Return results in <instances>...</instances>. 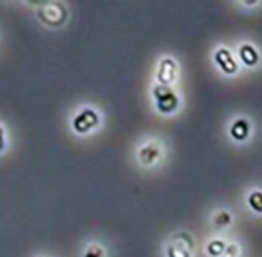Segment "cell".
Wrapping results in <instances>:
<instances>
[{
  "label": "cell",
  "mask_w": 262,
  "mask_h": 257,
  "mask_svg": "<svg viewBox=\"0 0 262 257\" xmlns=\"http://www.w3.org/2000/svg\"><path fill=\"white\" fill-rule=\"evenodd\" d=\"M104 123V115L97 105L84 102L72 109L68 116V127L75 136H91L98 132Z\"/></svg>",
  "instance_id": "cell-1"
},
{
  "label": "cell",
  "mask_w": 262,
  "mask_h": 257,
  "mask_svg": "<svg viewBox=\"0 0 262 257\" xmlns=\"http://www.w3.org/2000/svg\"><path fill=\"white\" fill-rule=\"evenodd\" d=\"M227 243H228V240H225V238H220V236L212 238V240H209L207 243H205V254L209 257H220L223 254Z\"/></svg>",
  "instance_id": "cell-13"
},
{
  "label": "cell",
  "mask_w": 262,
  "mask_h": 257,
  "mask_svg": "<svg viewBox=\"0 0 262 257\" xmlns=\"http://www.w3.org/2000/svg\"><path fill=\"white\" fill-rule=\"evenodd\" d=\"M79 257H109V250H107L105 243L102 240L90 238V240L84 241Z\"/></svg>",
  "instance_id": "cell-10"
},
{
  "label": "cell",
  "mask_w": 262,
  "mask_h": 257,
  "mask_svg": "<svg viewBox=\"0 0 262 257\" xmlns=\"http://www.w3.org/2000/svg\"><path fill=\"white\" fill-rule=\"evenodd\" d=\"M166 159L164 141L157 136H146L134 146V161L143 170H154Z\"/></svg>",
  "instance_id": "cell-2"
},
{
  "label": "cell",
  "mask_w": 262,
  "mask_h": 257,
  "mask_svg": "<svg viewBox=\"0 0 262 257\" xmlns=\"http://www.w3.org/2000/svg\"><path fill=\"white\" fill-rule=\"evenodd\" d=\"M36 257H50V255H36Z\"/></svg>",
  "instance_id": "cell-16"
},
{
  "label": "cell",
  "mask_w": 262,
  "mask_h": 257,
  "mask_svg": "<svg viewBox=\"0 0 262 257\" xmlns=\"http://www.w3.org/2000/svg\"><path fill=\"white\" fill-rule=\"evenodd\" d=\"M246 207L257 216H262V188H252L248 189L245 197Z\"/></svg>",
  "instance_id": "cell-12"
},
{
  "label": "cell",
  "mask_w": 262,
  "mask_h": 257,
  "mask_svg": "<svg viewBox=\"0 0 262 257\" xmlns=\"http://www.w3.org/2000/svg\"><path fill=\"white\" fill-rule=\"evenodd\" d=\"M150 98H152V105L156 113L162 116H171L180 109V95L175 90V86H161V84H152L150 90Z\"/></svg>",
  "instance_id": "cell-4"
},
{
  "label": "cell",
  "mask_w": 262,
  "mask_h": 257,
  "mask_svg": "<svg viewBox=\"0 0 262 257\" xmlns=\"http://www.w3.org/2000/svg\"><path fill=\"white\" fill-rule=\"evenodd\" d=\"M212 57H214L216 66L225 73V75L232 77V75H237L239 73V61L235 59V54L232 52L228 47H225V45L217 47V49L214 50Z\"/></svg>",
  "instance_id": "cell-8"
},
{
  "label": "cell",
  "mask_w": 262,
  "mask_h": 257,
  "mask_svg": "<svg viewBox=\"0 0 262 257\" xmlns=\"http://www.w3.org/2000/svg\"><path fill=\"white\" fill-rule=\"evenodd\" d=\"M210 225L214 227V230H223L234 223V215H232L230 209L227 207H220L210 215Z\"/></svg>",
  "instance_id": "cell-11"
},
{
  "label": "cell",
  "mask_w": 262,
  "mask_h": 257,
  "mask_svg": "<svg viewBox=\"0 0 262 257\" xmlns=\"http://www.w3.org/2000/svg\"><path fill=\"white\" fill-rule=\"evenodd\" d=\"M194 241L189 232L179 230L171 234L162 245V254L164 257H193Z\"/></svg>",
  "instance_id": "cell-5"
},
{
  "label": "cell",
  "mask_w": 262,
  "mask_h": 257,
  "mask_svg": "<svg viewBox=\"0 0 262 257\" xmlns=\"http://www.w3.org/2000/svg\"><path fill=\"white\" fill-rule=\"evenodd\" d=\"M179 80V63L173 56H162L157 61L156 68V84L161 86H175Z\"/></svg>",
  "instance_id": "cell-6"
},
{
  "label": "cell",
  "mask_w": 262,
  "mask_h": 257,
  "mask_svg": "<svg viewBox=\"0 0 262 257\" xmlns=\"http://www.w3.org/2000/svg\"><path fill=\"white\" fill-rule=\"evenodd\" d=\"M31 7L34 9L36 18L39 20V24L43 27L50 29V31H57L66 25L70 18V9L68 4L61 2V0H54V2H38L31 4Z\"/></svg>",
  "instance_id": "cell-3"
},
{
  "label": "cell",
  "mask_w": 262,
  "mask_h": 257,
  "mask_svg": "<svg viewBox=\"0 0 262 257\" xmlns=\"http://www.w3.org/2000/svg\"><path fill=\"white\" fill-rule=\"evenodd\" d=\"M9 148V131H7L6 122L0 120V156Z\"/></svg>",
  "instance_id": "cell-15"
},
{
  "label": "cell",
  "mask_w": 262,
  "mask_h": 257,
  "mask_svg": "<svg viewBox=\"0 0 262 257\" xmlns=\"http://www.w3.org/2000/svg\"><path fill=\"white\" fill-rule=\"evenodd\" d=\"M243 250H241V243L239 241H228L227 247H225L223 254L220 257H241Z\"/></svg>",
  "instance_id": "cell-14"
},
{
  "label": "cell",
  "mask_w": 262,
  "mask_h": 257,
  "mask_svg": "<svg viewBox=\"0 0 262 257\" xmlns=\"http://www.w3.org/2000/svg\"><path fill=\"white\" fill-rule=\"evenodd\" d=\"M228 136H230L232 141L241 143V145L248 143L250 138L253 136V120L245 115H237L228 127Z\"/></svg>",
  "instance_id": "cell-7"
},
{
  "label": "cell",
  "mask_w": 262,
  "mask_h": 257,
  "mask_svg": "<svg viewBox=\"0 0 262 257\" xmlns=\"http://www.w3.org/2000/svg\"><path fill=\"white\" fill-rule=\"evenodd\" d=\"M237 61H241L248 68H257L260 63V52L253 43L243 41L237 45Z\"/></svg>",
  "instance_id": "cell-9"
}]
</instances>
